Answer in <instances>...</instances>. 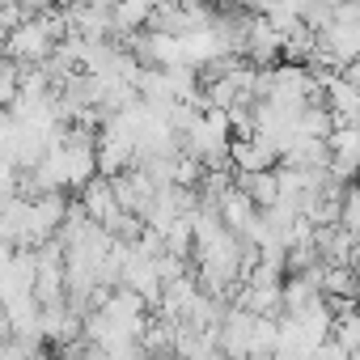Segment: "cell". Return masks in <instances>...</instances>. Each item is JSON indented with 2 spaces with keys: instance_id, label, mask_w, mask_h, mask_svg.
I'll list each match as a JSON object with an SVG mask.
<instances>
[{
  "instance_id": "cell-1",
  "label": "cell",
  "mask_w": 360,
  "mask_h": 360,
  "mask_svg": "<svg viewBox=\"0 0 360 360\" xmlns=\"http://www.w3.org/2000/svg\"><path fill=\"white\" fill-rule=\"evenodd\" d=\"M77 200H81L85 217H89L94 225H106V229H110V225L119 221V212H123V208H119V200H115V183H110V178H102V174L94 178V183H89Z\"/></svg>"
},
{
  "instance_id": "cell-2",
  "label": "cell",
  "mask_w": 360,
  "mask_h": 360,
  "mask_svg": "<svg viewBox=\"0 0 360 360\" xmlns=\"http://www.w3.org/2000/svg\"><path fill=\"white\" fill-rule=\"evenodd\" d=\"M318 305H326L318 276H288V280H284V314H288V318H305V314H314Z\"/></svg>"
},
{
  "instance_id": "cell-3",
  "label": "cell",
  "mask_w": 360,
  "mask_h": 360,
  "mask_svg": "<svg viewBox=\"0 0 360 360\" xmlns=\"http://www.w3.org/2000/svg\"><path fill=\"white\" fill-rule=\"evenodd\" d=\"M221 221H225V229H229V233H238V238H242V233L259 221V208H255V200H250L242 187H233V191L221 200Z\"/></svg>"
},
{
  "instance_id": "cell-4",
  "label": "cell",
  "mask_w": 360,
  "mask_h": 360,
  "mask_svg": "<svg viewBox=\"0 0 360 360\" xmlns=\"http://www.w3.org/2000/svg\"><path fill=\"white\" fill-rule=\"evenodd\" d=\"M238 187L255 200L259 212H267V208L280 204V178H276V169L271 174H238Z\"/></svg>"
},
{
  "instance_id": "cell-5",
  "label": "cell",
  "mask_w": 360,
  "mask_h": 360,
  "mask_svg": "<svg viewBox=\"0 0 360 360\" xmlns=\"http://www.w3.org/2000/svg\"><path fill=\"white\" fill-rule=\"evenodd\" d=\"M347 356H360V309L347 318H335V335H330Z\"/></svg>"
},
{
  "instance_id": "cell-6",
  "label": "cell",
  "mask_w": 360,
  "mask_h": 360,
  "mask_svg": "<svg viewBox=\"0 0 360 360\" xmlns=\"http://www.w3.org/2000/svg\"><path fill=\"white\" fill-rule=\"evenodd\" d=\"M343 229L360 238V187L347 191V204H343Z\"/></svg>"
},
{
  "instance_id": "cell-7",
  "label": "cell",
  "mask_w": 360,
  "mask_h": 360,
  "mask_svg": "<svg viewBox=\"0 0 360 360\" xmlns=\"http://www.w3.org/2000/svg\"><path fill=\"white\" fill-rule=\"evenodd\" d=\"M352 267H360V238H356V250H352Z\"/></svg>"
},
{
  "instance_id": "cell-8",
  "label": "cell",
  "mask_w": 360,
  "mask_h": 360,
  "mask_svg": "<svg viewBox=\"0 0 360 360\" xmlns=\"http://www.w3.org/2000/svg\"><path fill=\"white\" fill-rule=\"evenodd\" d=\"M356 301H360V267H356Z\"/></svg>"
}]
</instances>
